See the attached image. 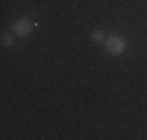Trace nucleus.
<instances>
[{"label":"nucleus","instance_id":"7ed1b4c3","mask_svg":"<svg viewBox=\"0 0 147 140\" xmlns=\"http://www.w3.org/2000/svg\"><path fill=\"white\" fill-rule=\"evenodd\" d=\"M105 38H107V35H105L103 30H98V28H96V30H91V42L103 44V42H105Z\"/></svg>","mask_w":147,"mask_h":140},{"label":"nucleus","instance_id":"f257e3e1","mask_svg":"<svg viewBox=\"0 0 147 140\" xmlns=\"http://www.w3.org/2000/svg\"><path fill=\"white\" fill-rule=\"evenodd\" d=\"M105 51L110 56H121L124 51H126V40L121 38V35H107L105 42H103Z\"/></svg>","mask_w":147,"mask_h":140},{"label":"nucleus","instance_id":"f03ea898","mask_svg":"<svg viewBox=\"0 0 147 140\" xmlns=\"http://www.w3.org/2000/svg\"><path fill=\"white\" fill-rule=\"evenodd\" d=\"M35 28V21L30 19V16H19L14 24H12V30L16 33V38H26V35H30Z\"/></svg>","mask_w":147,"mask_h":140},{"label":"nucleus","instance_id":"20e7f679","mask_svg":"<svg viewBox=\"0 0 147 140\" xmlns=\"http://www.w3.org/2000/svg\"><path fill=\"white\" fill-rule=\"evenodd\" d=\"M14 35H16L14 30H12V33H5V35H3V44H5V47H9V44H14Z\"/></svg>","mask_w":147,"mask_h":140}]
</instances>
